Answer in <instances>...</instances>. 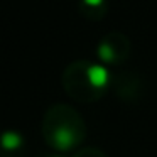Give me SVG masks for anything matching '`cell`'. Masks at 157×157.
Segmentation results:
<instances>
[{"instance_id":"obj_1","label":"cell","mask_w":157,"mask_h":157,"mask_svg":"<svg viewBox=\"0 0 157 157\" xmlns=\"http://www.w3.org/2000/svg\"><path fill=\"white\" fill-rule=\"evenodd\" d=\"M85 122L69 105H54L48 110L42 122L46 142L58 150H68L85 139Z\"/></svg>"},{"instance_id":"obj_2","label":"cell","mask_w":157,"mask_h":157,"mask_svg":"<svg viewBox=\"0 0 157 157\" xmlns=\"http://www.w3.org/2000/svg\"><path fill=\"white\" fill-rule=\"evenodd\" d=\"M108 71L103 66L88 61L71 63L63 76L66 91L79 101H93L100 98L108 86Z\"/></svg>"},{"instance_id":"obj_3","label":"cell","mask_w":157,"mask_h":157,"mask_svg":"<svg viewBox=\"0 0 157 157\" xmlns=\"http://www.w3.org/2000/svg\"><path fill=\"white\" fill-rule=\"evenodd\" d=\"M130 44L127 37L120 32H112L105 36L98 44V56L105 63H118L123 61L128 54Z\"/></svg>"},{"instance_id":"obj_4","label":"cell","mask_w":157,"mask_h":157,"mask_svg":"<svg viewBox=\"0 0 157 157\" xmlns=\"http://www.w3.org/2000/svg\"><path fill=\"white\" fill-rule=\"evenodd\" d=\"M81 10L85 12L88 17H91L95 10V17L105 12V0H81Z\"/></svg>"},{"instance_id":"obj_5","label":"cell","mask_w":157,"mask_h":157,"mask_svg":"<svg viewBox=\"0 0 157 157\" xmlns=\"http://www.w3.org/2000/svg\"><path fill=\"white\" fill-rule=\"evenodd\" d=\"M75 157H105V154L100 152L98 149H83L81 152H78Z\"/></svg>"}]
</instances>
